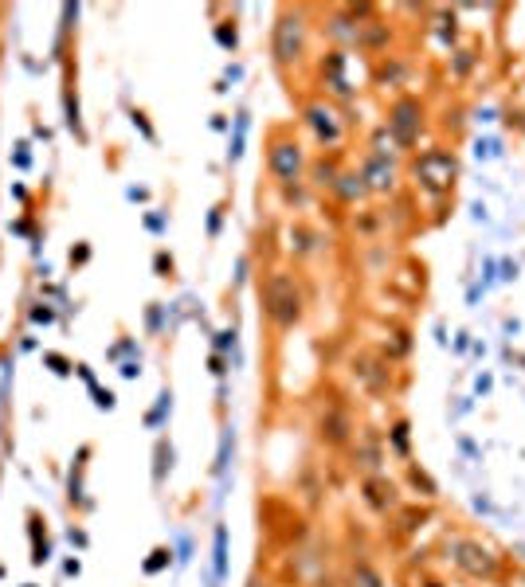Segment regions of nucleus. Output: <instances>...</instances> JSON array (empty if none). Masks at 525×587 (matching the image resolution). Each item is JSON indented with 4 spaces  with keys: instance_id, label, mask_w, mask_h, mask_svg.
I'll return each instance as SVG.
<instances>
[{
    "instance_id": "obj_1",
    "label": "nucleus",
    "mask_w": 525,
    "mask_h": 587,
    "mask_svg": "<svg viewBox=\"0 0 525 587\" xmlns=\"http://www.w3.org/2000/svg\"><path fill=\"white\" fill-rule=\"evenodd\" d=\"M259 294H263V314L267 321L275 325V329H294V325H302V317H306V294H302V286H298V278L283 267H275V271L263 274V282H259Z\"/></svg>"
},
{
    "instance_id": "obj_2",
    "label": "nucleus",
    "mask_w": 525,
    "mask_h": 587,
    "mask_svg": "<svg viewBox=\"0 0 525 587\" xmlns=\"http://www.w3.org/2000/svg\"><path fill=\"white\" fill-rule=\"evenodd\" d=\"M306 44H310V20L302 8H283L275 28H271V59L279 67H298L306 59Z\"/></svg>"
},
{
    "instance_id": "obj_3",
    "label": "nucleus",
    "mask_w": 525,
    "mask_h": 587,
    "mask_svg": "<svg viewBox=\"0 0 525 587\" xmlns=\"http://www.w3.org/2000/svg\"><path fill=\"white\" fill-rule=\"evenodd\" d=\"M302 122H306L310 137H314L326 153H337V149L345 145V137H349V118H345V110L337 106L334 98H310V102L302 106Z\"/></svg>"
},
{
    "instance_id": "obj_4",
    "label": "nucleus",
    "mask_w": 525,
    "mask_h": 587,
    "mask_svg": "<svg viewBox=\"0 0 525 587\" xmlns=\"http://www.w3.org/2000/svg\"><path fill=\"white\" fill-rule=\"evenodd\" d=\"M424 126H428V106H424L416 94H400V98L388 106L384 130L392 134L396 149H412V145L420 141V134H424Z\"/></svg>"
},
{
    "instance_id": "obj_5",
    "label": "nucleus",
    "mask_w": 525,
    "mask_h": 587,
    "mask_svg": "<svg viewBox=\"0 0 525 587\" xmlns=\"http://www.w3.org/2000/svg\"><path fill=\"white\" fill-rule=\"evenodd\" d=\"M267 169H271V177L279 184L302 181V173H306V149H302V141L294 134H287V130L271 134V141H267Z\"/></svg>"
},
{
    "instance_id": "obj_6",
    "label": "nucleus",
    "mask_w": 525,
    "mask_h": 587,
    "mask_svg": "<svg viewBox=\"0 0 525 587\" xmlns=\"http://www.w3.org/2000/svg\"><path fill=\"white\" fill-rule=\"evenodd\" d=\"M412 177H416L420 188L443 196V192H451V184L459 177V161L447 149H424L420 157H412Z\"/></svg>"
},
{
    "instance_id": "obj_7",
    "label": "nucleus",
    "mask_w": 525,
    "mask_h": 587,
    "mask_svg": "<svg viewBox=\"0 0 525 587\" xmlns=\"http://www.w3.org/2000/svg\"><path fill=\"white\" fill-rule=\"evenodd\" d=\"M349 67H353V51H345V47H330V51L322 55V63H318L322 83H326L330 94H337V98H353V94L361 91L357 79L349 75Z\"/></svg>"
},
{
    "instance_id": "obj_8",
    "label": "nucleus",
    "mask_w": 525,
    "mask_h": 587,
    "mask_svg": "<svg viewBox=\"0 0 525 587\" xmlns=\"http://www.w3.org/2000/svg\"><path fill=\"white\" fill-rule=\"evenodd\" d=\"M451 560H455V568H463V572L475 576V580H494V576H498V556H494L486 544L467 541V537L451 541Z\"/></svg>"
},
{
    "instance_id": "obj_9",
    "label": "nucleus",
    "mask_w": 525,
    "mask_h": 587,
    "mask_svg": "<svg viewBox=\"0 0 525 587\" xmlns=\"http://www.w3.org/2000/svg\"><path fill=\"white\" fill-rule=\"evenodd\" d=\"M318 435H322L326 447H337V451H341V447H353V439H357V423H353L349 407L326 404L322 419H318Z\"/></svg>"
},
{
    "instance_id": "obj_10",
    "label": "nucleus",
    "mask_w": 525,
    "mask_h": 587,
    "mask_svg": "<svg viewBox=\"0 0 525 587\" xmlns=\"http://www.w3.org/2000/svg\"><path fill=\"white\" fill-rule=\"evenodd\" d=\"M361 490H365L369 509H377L381 517H388V513H396V509H400V486H396V482H388L384 474H365Z\"/></svg>"
},
{
    "instance_id": "obj_11",
    "label": "nucleus",
    "mask_w": 525,
    "mask_h": 587,
    "mask_svg": "<svg viewBox=\"0 0 525 587\" xmlns=\"http://www.w3.org/2000/svg\"><path fill=\"white\" fill-rule=\"evenodd\" d=\"M353 376L373 392V396H381L388 392V364L381 357H373V353H361V357H353Z\"/></svg>"
},
{
    "instance_id": "obj_12",
    "label": "nucleus",
    "mask_w": 525,
    "mask_h": 587,
    "mask_svg": "<svg viewBox=\"0 0 525 587\" xmlns=\"http://www.w3.org/2000/svg\"><path fill=\"white\" fill-rule=\"evenodd\" d=\"M361 177L369 184V192H392V188H396V161L369 153V157L361 161Z\"/></svg>"
},
{
    "instance_id": "obj_13",
    "label": "nucleus",
    "mask_w": 525,
    "mask_h": 587,
    "mask_svg": "<svg viewBox=\"0 0 525 587\" xmlns=\"http://www.w3.org/2000/svg\"><path fill=\"white\" fill-rule=\"evenodd\" d=\"M381 443H377V435L373 431H365V435H357V443H353V462L361 466V470H369V474H381Z\"/></svg>"
},
{
    "instance_id": "obj_14",
    "label": "nucleus",
    "mask_w": 525,
    "mask_h": 587,
    "mask_svg": "<svg viewBox=\"0 0 525 587\" xmlns=\"http://www.w3.org/2000/svg\"><path fill=\"white\" fill-rule=\"evenodd\" d=\"M334 196L341 204H357V200H365V196H373V192H369V184L361 177V169H345V173L337 177Z\"/></svg>"
},
{
    "instance_id": "obj_15",
    "label": "nucleus",
    "mask_w": 525,
    "mask_h": 587,
    "mask_svg": "<svg viewBox=\"0 0 525 587\" xmlns=\"http://www.w3.org/2000/svg\"><path fill=\"white\" fill-rule=\"evenodd\" d=\"M341 173H345V169L337 165V153H330V157L322 153V157L310 165V177H314V184H318V188H330V192L337 188V177H341Z\"/></svg>"
},
{
    "instance_id": "obj_16",
    "label": "nucleus",
    "mask_w": 525,
    "mask_h": 587,
    "mask_svg": "<svg viewBox=\"0 0 525 587\" xmlns=\"http://www.w3.org/2000/svg\"><path fill=\"white\" fill-rule=\"evenodd\" d=\"M345 587H384V576L369 564V560H353L349 564V580Z\"/></svg>"
},
{
    "instance_id": "obj_17",
    "label": "nucleus",
    "mask_w": 525,
    "mask_h": 587,
    "mask_svg": "<svg viewBox=\"0 0 525 587\" xmlns=\"http://www.w3.org/2000/svg\"><path fill=\"white\" fill-rule=\"evenodd\" d=\"M287 239H290V255H294V259L314 255V243H318V235H314V231H306V227H290Z\"/></svg>"
},
{
    "instance_id": "obj_18",
    "label": "nucleus",
    "mask_w": 525,
    "mask_h": 587,
    "mask_svg": "<svg viewBox=\"0 0 525 587\" xmlns=\"http://www.w3.org/2000/svg\"><path fill=\"white\" fill-rule=\"evenodd\" d=\"M404 75H408V63H400L396 55L381 59V67H377V79H381V83H392V87H396Z\"/></svg>"
},
{
    "instance_id": "obj_19",
    "label": "nucleus",
    "mask_w": 525,
    "mask_h": 587,
    "mask_svg": "<svg viewBox=\"0 0 525 587\" xmlns=\"http://www.w3.org/2000/svg\"><path fill=\"white\" fill-rule=\"evenodd\" d=\"M216 44L224 47V51H236V47H239L236 20H224V24H216Z\"/></svg>"
},
{
    "instance_id": "obj_20",
    "label": "nucleus",
    "mask_w": 525,
    "mask_h": 587,
    "mask_svg": "<svg viewBox=\"0 0 525 587\" xmlns=\"http://www.w3.org/2000/svg\"><path fill=\"white\" fill-rule=\"evenodd\" d=\"M63 106H67V130L83 137V118H79V98L71 91H63Z\"/></svg>"
},
{
    "instance_id": "obj_21",
    "label": "nucleus",
    "mask_w": 525,
    "mask_h": 587,
    "mask_svg": "<svg viewBox=\"0 0 525 587\" xmlns=\"http://www.w3.org/2000/svg\"><path fill=\"white\" fill-rule=\"evenodd\" d=\"M228 576V533L216 529V580Z\"/></svg>"
},
{
    "instance_id": "obj_22",
    "label": "nucleus",
    "mask_w": 525,
    "mask_h": 587,
    "mask_svg": "<svg viewBox=\"0 0 525 587\" xmlns=\"http://www.w3.org/2000/svg\"><path fill=\"white\" fill-rule=\"evenodd\" d=\"M388 435H392V451L400 454V458H408V423L400 419V423H396Z\"/></svg>"
},
{
    "instance_id": "obj_23",
    "label": "nucleus",
    "mask_w": 525,
    "mask_h": 587,
    "mask_svg": "<svg viewBox=\"0 0 525 587\" xmlns=\"http://www.w3.org/2000/svg\"><path fill=\"white\" fill-rule=\"evenodd\" d=\"M408 478H412V486H424V497L435 494V482H431L428 474L420 470V466H408Z\"/></svg>"
},
{
    "instance_id": "obj_24",
    "label": "nucleus",
    "mask_w": 525,
    "mask_h": 587,
    "mask_svg": "<svg viewBox=\"0 0 525 587\" xmlns=\"http://www.w3.org/2000/svg\"><path fill=\"white\" fill-rule=\"evenodd\" d=\"M439 36H443V44H455V36H459V28H455V16H451V20H447V16L439 20Z\"/></svg>"
},
{
    "instance_id": "obj_25",
    "label": "nucleus",
    "mask_w": 525,
    "mask_h": 587,
    "mask_svg": "<svg viewBox=\"0 0 525 587\" xmlns=\"http://www.w3.org/2000/svg\"><path fill=\"white\" fill-rule=\"evenodd\" d=\"M169 556H173V552H169V548H157V552H153V560H149V564H145V572H161V568H165V564H169Z\"/></svg>"
},
{
    "instance_id": "obj_26",
    "label": "nucleus",
    "mask_w": 525,
    "mask_h": 587,
    "mask_svg": "<svg viewBox=\"0 0 525 587\" xmlns=\"http://www.w3.org/2000/svg\"><path fill=\"white\" fill-rule=\"evenodd\" d=\"M165 458H173V451L165 443H157V482H165Z\"/></svg>"
},
{
    "instance_id": "obj_27",
    "label": "nucleus",
    "mask_w": 525,
    "mask_h": 587,
    "mask_svg": "<svg viewBox=\"0 0 525 587\" xmlns=\"http://www.w3.org/2000/svg\"><path fill=\"white\" fill-rule=\"evenodd\" d=\"M471 63H475V55H471V51H459V59H455V75H467Z\"/></svg>"
},
{
    "instance_id": "obj_28",
    "label": "nucleus",
    "mask_w": 525,
    "mask_h": 587,
    "mask_svg": "<svg viewBox=\"0 0 525 587\" xmlns=\"http://www.w3.org/2000/svg\"><path fill=\"white\" fill-rule=\"evenodd\" d=\"M87 259H91V247H87V243H83V247H75V251H71V267H83V263H87Z\"/></svg>"
},
{
    "instance_id": "obj_29",
    "label": "nucleus",
    "mask_w": 525,
    "mask_h": 587,
    "mask_svg": "<svg viewBox=\"0 0 525 587\" xmlns=\"http://www.w3.org/2000/svg\"><path fill=\"white\" fill-rule=\"evenodd\" d=\"M12 161H16V169H28V165H32V153H28V145H20Z\"/></svg>"
},
{
    "instance_id": "obj_30",
    "label": "nucleus",
    "mask_w": 525,
    "mask_h": 587,
    "mask_svg": "<svg viewBox=\"0 0 525 587\" xmlns=\"http://www.w3.org/2000/svg\"><path fill=\"white\" fill-rule=\"evenodd\" d=\"M145 227L149 231H165V216H145Z\"/></svg>"
},
{
    "instance_id": "obj_31",
    "label": "nucleus",
    "mask_w": 525,
    "mask_h": 587,
    "mask_svg": "<svg viewBox=\"0 0 525 587\" xmlns=\"http://www.w3.org/2000/svg\"><path fill=\"white\" fill-rule=\"evenodd\" d=\"M243 587H271V580H267L263 572H255V576H251V580H247Z\"/></svg>"
},
{
    "instance_id": "obj_32",
    "label": "nucleus",
    "mask_w": 525,
    "mask_h": 587,
    "mask_svg": "<svg viewBox=\"0 0 525 587\" xmlns=\"http://www.w3.org/2000/svg\"><path fill=\"white\" fill-rule=\"evenodd\" d=\"M157 271H173V259H169V255H165V251H161V255H157Z\"/></svg>"
},
{
    "instance_id": "obj_33",
    "label": "nucleus",
    "mask_w": 525,
    "mask_h": 587,
    "mask_svg": "<svg viewBox=\"0 0 525 587\" xmlns=\"http://www.w3.org/2000/svg\"><path fill=\"white\" fill-rule=\"evenodd\" d=\"M134 126H142V130H145V137H153V130H149V122H145V114H142V110H138V114H134Z\"/></svg>"
},
{
    "instance_id": "obj_34",
    "label": "nucleus",
    "mask_w": 525,
    "mask_h": 587,
    "mask_svg": "<svg viewBox=\"0 0 525 587\" xmlns=\"http://www.w3.org/2000/svg\"><path fill=\"white\" fill-rule=\"evenodd\" d=\"M208 231H212V235H216V231H220V208H216V212H212V220H208Z\"/></svg>"
},
{
    "instance_id": "obj_35",
    "label": "nucleus",
    "mask_w": 525,
    "mask_h": 587,
    "mask_svg": "<svg viewBox=\"0 0 525 587\" xmlns=\"http://www.w3.org/2000/svg\"><path fill=\"white\" fill-rule=\"evenodd\" d=\"M212 372H216V376H224V357H220V353L212 357Z\"/></svg>"
},
{
    "instance_id": "obj_36",
    "label": "nucleus",
    "mask_w": 525,
    "mask_h": 587,
    "mask_svg": "<svg viewBox=\"0 0 525 587\" xmlns=\"http://www.w3.org/2000/svg\"><path fill=\"white\" fill-rule=\"evenodd\" d=\"M24 587H32V584H24Z\"/></svg>"
}]
</instances>
